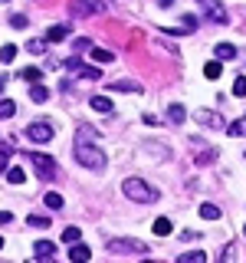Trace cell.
<instances>
[{"instance_id": "cell-39", "label": "cell", "mask_w": 246, "mask_h": 263, "mask_svg": "<svg viewBox=\"0 0 246 263\" xmlns=\"http://www.w3.org/2000/svg\"><path fill=\"white\" fill-rule=\"evenodd\" d=\"M145 122H148V125H161V119H158V115H151V112H145Z\"/></svg>"}, {"instance_id": "cell-36", "label": "cell", "mask_w": 246, "mask_h": 263, "mask_svg": "<svg viewBox=\"0 0 246 263\" xmlns=\"http://www.w3.org/2000/svg\"><path fill=\"white\" fill-rule=\"evenodd\" d=\"M10 27L13 30H23V27H27V16H23V13H10Z\"/></svg>"}, {"instance_id": "cell-49", "label": "cell", "mask_w": 246, "mask_h": 263, "mask_svg": "<svg viewBox=\"0 0 246 263\" xmlns=\"http://www.w3.org/2000/svg\"><path fill=\"white\" fill-rule=\"evenodd\" d=\"M200 4H203V0H200Z\"/></svg>"}, {"instance_id": "cell-8", "label": "cell", "mask_w": 246, "mask_h": 263, "mask_svg": "<svg viewBox=\"0 0 246 263\" xmlns=\"http://www.w3.org/2000/svg\"><path fill=\"white\" fill-rule=\"evenodd\" d=\"M66 66H69V69H72V72H76V76H79V79H89V82H95V79H102V69H95V66H82V63L76 60V56H72V60H69V63H66Z\"/></svg>"}, {"instance_id": "cell-45", "label": "cell", "mask_w": 246, "mask_h": 263, "mask_svg": "<svg viewBox=\"0 0 246 263\" xmlns=\"http://www.w3.org/2000/svg\"><path fill=\"white\" fill-rule=\"evenodd\" d=\"M0 250H4V237H0Z\"/></svg>"}, {"instance_id": "cell-27", "label": "cell", "mask_w": 246, "mask_h": 263, "mask_svg": "<svg viewBox=\"0 0 246 263\" xmlns=\"http://www.w3.org/2000/svg\"><path fill=\"white\" fill-rule=\"evenodd\" d=\"M27 224L43 230V227H49V214H30V217H27Z\"/></svg>"}, {"instance_id": "cell-7", "label": "cell", "mask_w": 246, "mask_h": 263, "mask_svg": "<svg viewBox=\"0 0 246 263\" xmlns=\"http://www.w3.org/2000/svg\"><path fill=\"white\" fill-rule=\"evenodd\" d=\"M69 10L76 16H92V13H105V0H72Z\"/></svg>"}, {"instance_id": "cell-2", "label": "cell", "mask_w": 246, "mask_h": 263, "mask_svg": "<svg viewBox=\"0 0 246 263\" xmlns=\"http://www.w3.org/2000/svg\"><path fill=\"white\" fill-rule=\"evenodd\" d=\"M72 152H76V161L82 164V168H89V171H105V155H102V148H95V145H89V142H76V145H72Z\"/></svg>"}, {"instance_id": "cell-41", "label": "cell", "mask_w": 246, "mask_h": 263, "mask_svg": "<svg viewBox=\"0 0 246 263\" xmlns=\"http://www.w3.org/2000/svg\"><path fill=\"white\" fill-rule=\"evenodd\" d=\"M10 220H13V214H10V211H0V224H10Z\"/></svg>"}, {"instance_id": "cell-13", "label": "cell", "mask_w": 246, "mask_h": 263, "mask_svg": "<svg viewBox=\"0 0 246 263\" xmlns=\"http://www.w3.org/2000/svg\"><path fill=\"white\" fill-rule=\"evenodd\" d=\"M213 53H217V60H220V63L236 60V46H233V43H217V49H213Z\"/></svg>"}, {"instance_id": "cell-24", "label": "cell", "mask_w": 246, "mask_h": 263, "mask_svg": "<svg viewBox=\"0 0 246 263\" xmlns=\"http://www.w3.org/2000/svg\"><path fill=\"white\" fill-rule=\"evenodd\" d=\"M16 53H20V49H16L13 43L0 46V63H13V60H16Z\"/></svg>"}, {"instance_id": "cell-38", "label": "cell", "mask_w": 246, "mask_h": 263, "mask_svg": "<svg viewBox=\"0 0 246 263\" xmlns=\"http://www.w3.org/2000/svg\"><path fill=\"white\" fill-rule=\"evenodd\" d=\"M233 96H240V99L246 96V79H243V76H240V79L233 82Z\"/></svg>"}, {"instance_id": "cell-48", "label": "cell", "mask_w": 246, "mask_h": 263, "mask_svg": "<svg viewBox=\"0 0 246 263\" xmlns=\"http://www.w3.org/2000/svg\"><path fill=\"white\" fill-rule=\"evenodd\" d=\"M0 4H7V0H0Z\"/></svg>"}, {"instance_id": "cell-30", "label": "cell", "mask_w": 246, "mask_h": 263, "mask_svg": "<svg viewBox=\"0 0 246 263\" xmlns=\"http://www.w3.org/2000/svg\"><path fill=\"white\" fill-rule=\"evenodd\" d=\"M43 204H46V208H53V211H59V208H63V194H56V191H46Z\"/></svg>"}, {"instance_id": "cell-15", "label": "cell", "mask_w": 246, "mask_h": 263, "mask_svg": "<svg viewBox=\"0 0 246 263\" xmlns=\"http://www.w3.org/2000/svg\"><path fill=\"white\" fill-rule=\"evenodd\" d=\"M109 89H115V92H141V86H138V82H125V79L109 82Z\"/></svg>"}, {"instance_id": "cell-6", "label": "cell", "mask_w": 246, "mask_h": 263, "mask_svg": "<svg viewBox=\"0 0 246 263\" xmlns=\"http://www.w3.org/2000/svg\"><path fill=\"white\" fill-rule=\"evenodd\" d=\"M112 253H148V247L141 240H125V237H112L109 240Z\"/></svg>"}, {"instance_id": "cell-29", "label": "cell", "mask_w": 246, "mask_h": 263, "mask_svg": "<svg viewBox=\"0 0 246 263\" xmlns=\"http://www.w3.org/2000/svg\"><path fill=\"white\" fill-rule=\"evenodd\" d=\"M30 99H33V102H46V99H49V89H46V86H39V82H36V86L30 89Z\"/></svg>"}, {"instance_id": "cell-43", "label": "cell", "mask_w": 246, "mask_h": 263, "mask_svg": "<svg viewBox=\"0 0 246 263\" xmlns=\"http://www.w3.org/2000/svg\"><path fill=\"white\" fill-rule=\"evenodd\" d=\"M4 86H7V76H0V92H4Z\"/></svg>"}, {"instance_id": "cell-23", "label": "cell", "mask_w": 246, "mask_h": 263, "mask_svg": "<svg viewBox=\"0 0 246 263\" xmlns=\"http://www.w3.org/2000/svg\"><path fill=\"white\" fill-rule=\"evenodd\" d=\"M200 217L203 220H220V208L217 204H200Z\"/></svg>"}, {"instance_id": "cell-9", "label": "cell", "mask_w": 246, "mask_h": 263, "mask_svg": "<svg viewBox=\"0 0 246 263\" xmlns=\"http://www.w3.org/2000/svg\"><path fill=\"white\" fill-rule=\"evenodd\" d=\"M194 119L200 122V125H210V128H223V119H220L217 112H207V109H200V112H194Z\"/></svg>"}, {"instance_id": "cell-33", "label": "cell", "mask_w": 246, "mask_h": 263, "mask_svg": "<svg viewBox=\"0 0 246 263\" xmlns=\"http://www.w3.org/2000/svg\"><path fill=\"white\" fill-rule=\"evenodd\" d=\"M79 237H82V234H79V227H66V230H63V243H69V247H72V243H79Z\"/></svg>"}, {"instance_id": "cell-47", "label": "cell", "mask_w": 246, "mask_h": 263, "mask_svg": "<svg viewBox=\"0 0 246 263\" xmlns=\"http://www.w3.org/2000/svg\"><path fill=\"white\" fill-rule=\"evenodd\" d=\"M243 237H246V224H243Z\"/></svg>"}, {"instance_id": "cell-18", "label": "cell", "mask_w": 246, "mask_h": 263, "mask_svg": "<svg viewBox=\"0 0 246 263\" xmlns=\"http://www.w3.org/2000/svg\"><path fill=\"white\" fill-rule=\"evenodd\" d=\"M66 36H69V27H63V23H59V27H53V30L46 33V40H49V43H63Z\"/></svg>"}, {"instance_id": "cell-5", "label": "cell", "mask_w": 246, "mask_h": 263, "mask_svg": "<svg viewBox=\"0 0 246 263\" xmlns=\"http://www.w3.org/2000/svg\"><path fill=\"white\" fill-rule=\"evenodd\" d=\"M203 13H207V20L210 23H217V27H227L230 23V13L223 10V4H220V0H203Z\"/></svg>"}, {"instance_id": "cell-40", "label": "cell", "mask_w": 246, "mask_h": 263, "mask_svg": "<svg viewBox=\"0 0 246 263\" xmlns=\"http://www.w3.org/2000/svg\"><path fill=\"white\" fill-rule=\"evenodd\" d=\"M197 237H200L197 230H184V234H180V240H197Z\"/></svg>"}, {"instance_id": "cell-10", "label": "cell", "mask_w": 246, "mask_h": 263, "mask_svg": "<svg viewBox=\"0 0 246 263\" xmlns=\"http://www.w3.org/2000/svg\"><path fill=\"white\" fill-rule=\"evenodd\" d=\"M33 253H36L39 260H53L56 257V243L53 240H36L33 243Z\"/></svg>"}, {"instance_id": "cell-46", "label": "cell", "mask_w": 246, "mask_h": 263, "mask_svg": "<svg viewBox=\"0 0 246 263\" xmlns=\"http://www.w3.org/2000/svg\"><path fill=\"white\" fill-rule=\"evenodd\" d=\"M141 263H154V260H141Z\"/></svg>"}, {"instance_id": "cell-50", "label": "cell", "mask_w": 246, "mask_h": 263, "mask_svg": "<svg viewBox=\"0 0 246 263\" xmlns=\"http://www.w3.org/2000/svg\"><path fill=\"white\" fill-rule=\"evenodd\" d=\"M243 158H246V155H243Z\"/></svg>"}, {"instance_id": "cell-28", "label": "cell", "mask_w": 246, "mask_h": 263, "mask_svg": "<svg viewBox=\"0 0 246 263\" xmlns=\"http://www.w3.org/2000/svg\"><path fill=\"white\" fill-rule=\"evenodd\" d=\"M180 33H194L197 30V16L194 13H187V16H180V27H177Z\"/></svg>"}, {"instance_id": "cell-4", "label": "cell", "mask_w": 246, "mask_h": 263, "mask_svg": "<svg viewBox=\"0 0 246 263\" xmlns=\"http://www.w3.org/2000/svg\"><path fill=\"white\" fill-rule=\"evenodd\" d=\"M53 125H49V122H30L27 125V138L30 142H36V145H43V142H53Z\"/></svg>"}, {"instance_id": "cell-1", "label": "cell", "mask_w": 246, "mask_h": 263, "mask_svg": "<svg viewBox=\"0 0 246 263\" xmlns=\"http://www.w3.org/2000/svg\"><path fill=\"white\" fill-rule=\"evenodd\" d=\"M121 191H125L128 201H138V204H154L158 201V187H151L141 178H125L121 181Z\"/></svg>"}, {"instance_id": "cell-22", "label": "cell", "mask_w": 246, "mask_h": 263, "mask_svg": "<svg viewBox=\"0 0 246 263\" xmlns=\"http://www.w3.org/2000/svg\"><path fill=\"white\" fill-rule=\"evenodd\" d=\"M177 263H207V253L203 250H191V253H180Z\"/></svg>"}, {"instance_id": "cell-12", "label": "cell", "mask_w": 246, "mask_h": 263, "mask_svg": "<svg viewBox=\"0 0 246 263\" xmlns=\"http://www.w3.org/2000/svg\"><path fill=\"white\" fill-rule=\"evenodd\" d=\"M89 105H92L95 112H102V115H112V109H115L109 96H92V99H89Z\"/></svg>"}, {"instance_id": "cell-14", "label": "cell", "mask_w": 246, "mask_h": 263, "mask_svg": "<svg viewBox=\"0 0 246 263\" xmlns=\"http://www.w3.org/2000/svg\"><path fill=\"white\" fill-rule=\"evenodd\" d=\"M95 138H98V132H95L92 125H86V122H82V125H79V132H76V142H89V145H92Z\"/></svg>"}, {"instance_id": "cell-26", "label": "cell", "mask_w": 246, "mask_h": 263, "mask_svg": "<svg viewBox=\"0 0 246 263\" xmlns=\"http://www.w3.org/2000/svg\"><path fill=\"white\" fill-rule=\"evenodd\" d=\"M46 43H49V40H30V43H27V53L43 56V53H46Z\"/></svg>"}, {"instance_id": "cell-16", "label": "cell", "mask_w": 246, "mask_h": 263, "mask_svg": "<svg viewBox=\"0 0 246 263\" xmlns=\"http://www.w3.org/2000/svg\"><path fill=\"white\" fill-rule=\"evenodd\" d=\"M227 135H233V138H246V119L230 122V125H227Z\"/></svg>"}, {"instance_id": "cell-31", "label": "cell", "mask_w": 246, "mask_h": 263, "mask_svg": "<svg viewBox=\"0 0 246 263\" xmlns=\"http://www.w3.org/2000/svg\"><path fill=\"white\" fill-rule=\"evenodd\" d=\"M213 161H217V148H207V152L197 155V164H200V168L203 164H213Z\"/></svg>"}, {"instance_id": "cell-25", "label": "cell", "mask_w": 246, "mask_h": 263, "mask_svg": "<svg viewBox=\"0 0 246 263\" xmlns=\"http://www.w3.org/2000/svg\"><path fill=\"white\" fill-rule=\"evenodd\" d=\"M7 181H10V184H27V171H23V168H10V171H7Z\"/></svg>"}, {"instance_id": "cell-3", "label": "cell", "mask_w": 246, "mask_h": 263, "mask_svg": "<svg viewBox=\"0 0 246 263\" xmlns=\"http://www.w3.org/2000/svg\"><path fill=\"white\" fill-rule=\"evenodd\" d=\"M23 158H30V164L36 168V175L43 178V181H53L56 175H59V168H56V161L49 158V155H43V152H30V155H23Z\"/></svg>"}, {"instance_id": "cell-21", "label": "cell", "mask_w": 246, "mask_h": 263, "mask_svg": "<svg viewBox=\"0 0 246 263\" xmlns=\"http://www.w3.org/2000/svg\"><path fill=\"white\" fill-rule=\"evenodd\" d=\"M168 119L174 122V125H180V122L187 119V109H184V105H168Z\"/></svg>"}, {"instance_id": "cell-35", "label": "cell", "mask_w": 246, "mask_h": 263, "mask_svg": "<svg viewBox=\"0 0 246 263\" xmlns=\"http://www.w3.org/2000/svg\"><path fill=\"white\" fill-rule=\"evenodd\" d=\"M236 260V247L233 243H227L223 247V253H220V263H233Z\"/></svg>"}, {"instance_id": "cell-19", "label": "cell", "mask_w": 246, "mask_h": 263, "mask_svg": "<svg viewBox=\"0 0 246 263\" xmlns=\"http://www.w3.org/2000/svg\"><path fill=\"white\" fill-rule=\"evenodd\" d=\"M20 79H23V82H33V86H36V82L43 79V69H36V66H27V69L20 72Z\"/></svg>"}, {"instance_id": "cell-34", "label": "cell", "mask_w": 246, "mask_h": 263, "mask_svg": "<svg viewBox=\"0 0 246 263\" xmlns=\"http://www.w3.org/2000/svg\"><path fill=\"white\" fill-rule=\"evenodd\" d=\"M203 76H207V79H220V60H210L207 66H203Z\"/></svg>"}, {"instance_id": "cell-37", "label": "cell", "mask_w": 246, "mask_h": 263, "mask_svg": "<svg viewBox=\"0 0 246 263\" xmlns=\"http://www.w3.org/2000/svg\"><path fill=\"white\" fill-rule=\"evenodd\" d=\"M4 171H10V152L0 148V175H4Z\"/></svg>"}, {"instance_id": "cell-20", "label": "cell", "mask_w": 246, "mask_h": 263, "mask_svg": "<svg viewBox=\"0 0 246 263\" xmlns=\"http://www.w3.org/2000/svg\"><path fill=\"white\" fill-rule=\"evenodd\" d=\"M89 56H92L95 63H112V60H115L112 49H102V46H92V53H89Z\"/></svg>"}, {"instance_id": "cell-42", "label": "cell", "mask_w": 246, "mask_h": 263, "mask_svg": "<svg viewBox=\"0 0 246 263\" xmlns=\"http://www.w3.org/2000/svg\"><path fill=\"white\" fill-rule=\"evenodd\" d=\"M171 4H174V0H158V7H164V10H168Z\"/></svg>"}, {"instance_id": "cell-11", "label": "cell", "mask_w": 246, "mask_h": 263, "mask_svg": "<svg viewBox=\"0 0 246 263\" xmlns=\"http://www.w3.org/2000/svg\"><path fill=\"white\" fill-rule=\"evenodd\" d=\"M89 257H92V250H89L82 240L69 247V260H72V263H89Z\"/></svg>"}, {"instance_id": "cell-44", "label": "cell", "mask_w": 246, "mask_h": 263, "mask_svg": "<svg viewBox=\"0 0 246 263\" xmlns=\"http://www.w3.org/2000/svg\"><path fill=\"white\" fill-rule=\"evenodd\" d=\"M33 263H53V260H39V257H36V260H33Z\"/></svg>"}, {"instance_id": "cell-32", "label": "cell", "mask_w": 246, "mask_h": 263, "mask_svg": "<svg viewBox=\"0 0 246 263\" xmlns=\"http://www.w3.org/2000/svg\"><path fill=\"white\" fill-rule=\"evenodd\" d=\"M154 234H158V237H168L171 234V220L168 217H158V220H154Z\"/></svg>"}, {"instance_id": "cell-17", "label": "cell", "mask_w": 246, "mask_h": 263, "mask_svg": "<svg viewBox=\"0 0 246 263\" xmlns=\"http://www.w3.org/2000/svg\"><path fill=\"white\" fill-rule=\"evenodd\" d=\"M13 115H16V102H13V99H0V122L13 119Z\"/></svg>"}]
</instances>
